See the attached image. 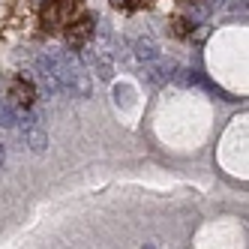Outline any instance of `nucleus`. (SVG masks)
I'll return each mask as SVG.
<instances>
[{"label":"nucleus","mask_w":249,"mask_h":249,"mask_svg":"<svg viewBox=\"0 0 249 249\" xmlns=\"http://www.w3.org/2000/svg\"><path fill=\"white\" fill-rule=\"evenodd\" d=\"M78 15H81V0H42L39 24L48 33H57Z\"/></svg>","instance_id":"obj_1"},{"label":"nucleus","mask_w":249,"mask_h":249,"mask_svg":"<svg viewBox=\"0 0 249 249\" xmlns=\"http://www.w3.org/2000/svg\"><path fill=\"white\" fill-rule=\"evenodd\" d=\"M93 30H96V18L93 15H78V18H72L66 24V45L72 48V51H81L87 42H90L93 36Z\"/></svg>","instance_id":"obj_2"},{"label":"nucleus","mask_w":249,"mask_h":249,"mask_svg":"<svg viewBox=\"0 0 249 249\" xmlns=\"http://www.w3.org/2000/svg\"><path fill=\"white\" fill-rule=\"evenodd\" d=\"M6 99H9L18 111H27V108H33V99H36V87H33L27 78H12V81L6 84Z\"/></svg>","instance_id":"obj_3"},{"label":"nucleus","mask_w":249,"mask_h":249,"mask_svg":"<svg viewBox=\"0 0 249 249\" xmlns=\"http://www.w3.org/2000/svg\"><path fill=\"white\" fill-rule=\"evenodd\" d=\"M24 144L33 153H45L48 150V132L39 126V123H30V126L24 129Z\"/></svg>","instance_id":"obj_4"},{"label":"nucleus","mask_w":249,"mask_h":249,"mask_svg":"<svg viewBox=\"0 0 249 249\" xmlns=\"http://www.w3.org/2000/svg\"><path fill=\"white\" fill-rule=\"evenodd\" d=\"M132 54H135L138 60H144V63H153V60L159 57V45H156L150 36H147V39L141 36V39H135V42H132Z\"/></svg>","instance_id":"obj_5"},{"label":"nucleus","mask_w":249,"mask_h":249,"mask_svg":"<svg viewBox=\"0 0 249 249\" xmlns=\"http://www.w3.org/2000/svg\"><path fill=\"white\" fill-rule=\"evenodd\" d=\"M192 33H195V21L189 18V15H174V18H171V36L189 39Z\"/></svg>","instance_id":"obj_6"},{"label":"nucleus","mask_w":249,"mask_h":249,"mask_svg":"<svg viewBox=\"0 0 249 249\" xmlns=\"http://www.w3.org/2000/svg\"><path fill=\"white\" fill-rule=\"evenodd\" d=\"M18 126V108L9 99H0V129H12Z\"/></svg>","instance_id":"obj_7"},{"label":"nucleus","mask_w":249,"mask_h":249,"mask_svg":"<svg viewBox=\"0 0 249 249\" xmlns=\"http://www.w3.org/2000/svg\"><path fill=\"white\" fill-rule=\"evenodd\" d=\"M93 66H96V78L99 81H111L114 78V63L105 57V54H96L93 57Z\"/></svg>","instance_id":"obj_8"},{"label":"nucleus","mask_w":249,"mask_h":249,"mask_svg":"<svg viewBox=\"0 0 249 249\" xmlns=\"http://www.w3.org/2000/svg\"><path fill=\"white\" fill-rule=\"evenodd\" d=\"M69 90L87 99V96H90V75H87L84 69H78V72H75V78H72V87H69Z\"/></svg>","instance_id":"obj_9"},{"label":"nucleus","mask_w":249,"mask_h":249,"mask_svg":"<svg viewBox=\"0 0 249 249\" xmlns=\"http://www.w3.org/2000/svg\"><path fill=\"white\" fill-rule=\"evenodd\" d=\"M210 9H213V3H201V0H198V3H189V18L195 21V24H198V21H204L207 18V15H210Z\"/></svg>","instance_id":"obj_10"},{"label":"nucleus","mask_w":249,"mask_h":249,"mask_svg":"<svg viewBox=\"0 0 249 249\" xmlns=\"http://www.w3.org/2000/svg\"><path fill=\"white\" fill-rule=\"evenodd\" d=\"M132 87L129 84H114V102L117 105H123V108H126V105H132Z\"/></svg>","instance_id":"obj_11"},{"label":"nucleus","mask_w":249,"mask_h":249,"mask_svg":"<svg viewBox=\"0 0 249 249\" xmlns=\"http://www.w3.org/2000/svg\"><path fill=\"white\" fill-rule=\"evenodd\" d=\"M231 15L234 18H249V0H231Z\"/></svg>","instance_id":"obj_12"},{"label":"nucleus","mask_w":249,"mask_h":249,"mask_svg":"<svg viewBox=\"0 0 249 249\" xmlns=\"http://www.w3.org/2000/svg\"><path fill=\"white\" fill-rule=\"evenodd\" d=\"M153 6V0H123V9H147Z\"/></svg>","instance_id":"obj_13"},{"label":"nucleus","mask_w":249,"mask_h":249,"mask_svg":"<svg viewBox=\"0 0 249 249\" xmlns=\"http://www.w3.org/2000/svg\"><path fill=\"white\" fill-rule=\"evenodd\" d=\"M3 162H6V147H3V141H0V168H3Z\"/></svg>","instance_id":"obj_14"}]
</instances>
